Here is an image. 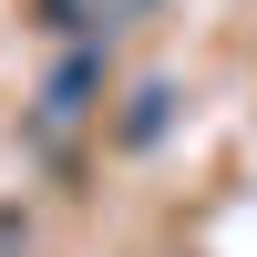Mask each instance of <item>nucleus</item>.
<instances>
[{
	"instance_id": "nucleus-1",
	"label": "nucleus",
	"mask_w": 257,
	"mask_h": 257,
	"mask_svg": "<svg viewBox=\"0 0 257 257\" xmlns=\"http://www.w3.org/2000/svg\"><path fill=\"white\" fill-rule=\"evenodd\" d=\"M93 82H103V62H93V52H82V62H62V72H52V103H41V113H52V123H72L82 103H93Z\"/></svg>"
},
{
	"instance_id": "nucleus-2",
	"label": "nucleus",
	"mask_w": 257,
	"mask_h": 257,
	"mask_svg": "<svg viewBox=\"0 0 257 257\" xmlns=\"http://www.w3.org/2000/svg\"><path fill=\"white\" fill-rule=\"evenodd\" d=\"M165 103H175V93H165V82H144L134 113H123V144H155V134H165Z\"/></svg>"
}]
</instances>
